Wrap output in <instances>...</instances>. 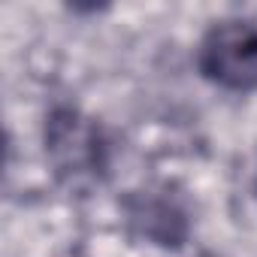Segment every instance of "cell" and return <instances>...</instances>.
Segmentation results:
<instances>
[{"label":"cell","mask_w":257,"mask_h":257,"mask_svg":"<svg viewBox=\"0 0 257 257\" xmlns=\"http://www.w3.org/2000/svg\"><path fill=\"white\" fill-rule=\"evenodd\" d=\"M46 149L55 164V173L79 188L94 182L106 167V146L100 140V127L76 109H58L46 124Z\"/></svg>","instance_id":"obj_2"},{"label":"cell","mask_w":257,"mask_h":257,"mask_svg":"<svg viewBox=\"0 0 257 257\" xmlns=\"http://www.w3.org/2000/svg\"><path fill=\"white\" fill-rule=\"evenodd\" d=\"M200 73L227 91H257V25L230 19L206 31L197 49Z\"/></svg>","instance_id":"obj_1"}]
</instances>
